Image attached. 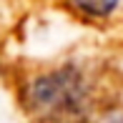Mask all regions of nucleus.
I'll list each match as a JSON object with an SVG mask.
<instances>
[{
  "mask_svg": "<svg viewBox=\"0 0 123 123\" xmlns=\"http://www.w3.org/2000/svg\"><path fill=\"white\" fill-rule=\"evenodd\" d=\"M25 103L43 121H75L88 105V88L80 70L58 68L38 75L28 86Z\"/></svg>",
  "mask_w": 123,
  "mask_h": 123,
  "instance_id": "f257e3e1",
  "label": "nucleus"
},
{
  "mask_svg": "<svg viewBox=\"0 0 123 123\" xmlns=\"http://www.w3.org/2000/svg\"><path fill=\"white\" fill-rule=\"evenodd\" d=\"M73 8L83 15H91V18H108L116 8H118L121 0H70Z\"/></svg>",
  "mask_w": 123,
  "mask_h": 123,
  "instance_id": "f03ea898",
  "label": "nucleus"
}]
</instances>
